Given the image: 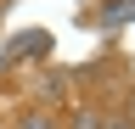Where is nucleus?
<instances>
[{"label":"nucleus","mask_w":135,"mask_h":129,"mask_svg":"<svg viewBox=\"0 0 135 129\" xmlns=\"http://www.w3.org/2000/svg\"><path fill=\"white\" fill-rule=\"evenodd\" d=\"M129 17H135V0H113V6L101 11V28H124Z\"/></svg>","instance_id":"f257e3e1"},{"label":"nucleus","mask_w":135,"mask_h":129,"mask_svg":"<svg viewBox=\"0 0 135 129\" xmlns=\"http://www.w3.org/2000/svg\"><path fill=\"white\" fill-rule=\"evenodd\" d=\"M23 129H51V123H45V118H28V123H23Z\"/></svg>","instance_id":"f03ea898"}]
</instances>
